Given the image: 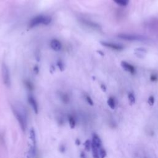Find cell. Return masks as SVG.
<instances>
[{
	"label": "cell",
	"mask_w": 158,
	"mask_h": 158,
	"mask_svg": "<svg viewBox=\"0 0 158 158\" xmlns=\"http://www.w3.org/2000/svg\"><path fill=\"white\" fill-rule=\"evenodd\" d=\"M128 98H129V100L130 104H133L135 103V97L133 93H129Z\"/></svg>",
	"instance_id": "obj_17"
},
{
	"label": "cell",
	"mask_w": 158,
	"mask_h": 158,
	"mask_svg": "<svg viewBox=\"0 0 158 158\" xmlns=\"http://www.w3.org/2000/svg\"><path fill=\"white\" fill-rule=\"evenodd\" d=\"M62 100L63 101V102L66 103H67L69 101V96L67 94H64L62 95Z\"/></svg>",
	"instance_id": "obj_20"
},
{
	"label": "cell",
	"mask_w": 158,
	"mask_h": 158,
	"mask_svg": "<svg viewBox=\"0 0 158 158\" xmlns=\"http://www.w3.org/2000/svg\"><path fill=\"white\" fill-rule=\"evenodd\" d=\"M30 138L32 141V144L36 145V134H35V131L33 128H31L30 130Z\"/></svg>",
	"instance_id": "obj_13"
},
{
	"label": "cell",
	"mask_w": 158,
	"mask_h": 158,
	"mask_svg": "<svg viewBox=\"0 0 158 158\" xmlns=\"http://www.w3.org/2000/svg\"><path fill=\"white\" fill-rule=\"evenodd\" d=\"M59 150H60V151L61 152V153H64L65 151H66V148H65V147H64L63 145L60 146V149H59Z\"/></svg>",
	"instance_id": "obj_25"
},
{
	"label": "cell",
	"mask_w": 158,
	"mask_h": 158,
	"mask_svg": "<svg viewBox=\"0 0 158 158\" xmlns=\"http://www.w3.org/2000/svg\"><path fill=\"white\" fill-rule=\"evenodd\" d=\"M26 86L27 87V88L29 90H33V85L32 84L31 82H29V81H26Z\"/></svg>",
	"instance_id": "obj_21"
},
{
	"label": "cell",
	"mask_w": 158,
	"mask_h": 158,
	"mask_svg": "<svg viewBox=\"0 0 158 158\" xmlns=\"http://www.w3.org/2000/svg\"><path fill=\"white\" fill-rule=\"evenodd\" d=\"M80 158H86V155H85V153L83 151L81 152L80 153Z\"/></svg>",
	"instance_id": "obj_26"
},
{
	"label": "cell",
	"mask_w": 158,
	"mask_h": 158,
	"mask_svg": "<svg viewBox=\"0 0 158 158\" xmlns=\"http://www.w3.org/2000/svg\"><path fill=\"white\" fill-rule=\"evenodd\" d=\"M50 47L55 51H59L62 49V44L57 39H53L50 42Z\"/></svg>",
	"instance_id": "obj_9"
},
{
	"label": "cell",
	"mask_w": 158,
	"mask_h": 158,
	"mask_svg": "<svg viewBox=\"0 0 158 158\" xmlns=\"http://www.w3.org/2000/svg\"><path fill=\"white\" fill-rule=\"evenodd\" d=\"M2 75L3 82L5 85L8 87L11 86V76L9 68L5 63H3L2 66Z\"/></svg>",
	"instance_id": "obj_4"
},
{
	"label": "cell",
	"mask_w": 158,
	"mask_h": 158,
	"mask_svg": "<svg viewBox=\"0 0 158 158\" xmlns=\"http://www.w3.org/2000/svg\"><path fill=\"white\" fill-rule=\"evenodd\" d=\"M100 43L108 48H111L112 50H117V51H120L124 49V46L120 44L115 43H112V42H101Z\"/></svg>",
	"instance_id": "obj_5"
},
{
	"label": "cell",
	"mask_w": 158,
	"mask_h": 158,
	"mask_svg": "<svg viewBox=\"0 0 158 158\" xmlns=\"http://www.w3.org/2000/svg\"><path fill=\"white\" fill-rule=\"evenodd\" d=\"M76 144L80 145V141L79 140V139H77V140H76Z\"/></svg>",
	"instance_id": "obj_27"
},
{
	"label": "cell",
	"mask_w": 158,
	"mask_h": 158,
	"mask_svg": "<svg viewBox=\"0 0 158 158\" xmlns=\"http://www.w3.org/2000/svg\"><path fill=\"white\" fill-rule=\"evenodd\" d=\"M157 76L155 74H152L150 77V79L152 82H156L157 80Z\"/></svg>",
	"instance_id": "obj_24"
},
{
	"label": "cell",
	"mask_w": 158,
	"mask_h": 158,
	"mask_svg": "<svg viewBox=\"0 0 158 158\" xmlns=\"http://www.w3.org/2000/svg\"><path fill=\"white\" fill-rule=\"evenodd\" d=\"M69 125L71 129H74L76 125V120L74 118V117H72V116L69 117Z\"/></svg>",
	"instance_id": "obj_16"
},
{
	"label": "cell",
	"mask_w": 158,
	"mask_h": 158,
	"mask_svg": "<svg viewBox=\"0 0 158 158\" xmlns=\"http://www.w3.org/2000/svg\"><path fill=\"white\" fill-rule=\"evenodd\" d=\"M92 143L96 146V147L98 148V149H100V148H101V144H102V142L101 139L100 138V137L97 135L96 134H93V140H92Z\"/></svg>",
	"instance_id": "obj_11"
},
{
	"label": "cell",
	"mask_w": 158,
	"mask_h": 158,
	"mask_svg": "<svg viewBox=\"0 0 158 158\" xmlns=\"http://www.w3.org/2000/svg\"><path fill=\"white\" fill-rule=\"evenodd\" d=\"M113 1L116 4L122 6H126L129 3V0H113Z\"/></svg>",
	"instance_id": "obj_14"
},
{
	"label": "cell",
	"mask_w": 158,
	"mask_h": 158,
	"mask_svg": "<svg viewBox=\"0 0 158 158\" xmlns=\"http://www.w3.org/2000/svg\"><path fill=\"white\" fill-rule=\"evenodd\" d=\"M36 145L32 144L30 149L29 150L28 153H27L26 158H34L36 156Z\"/></svg>",
	"instance_id": "obj_10"
},
{
	"label": "cell",
	"mask_w": 158,
	"mask_h": 158,
	"mask_svg": "<svg viewBox=\"0 0 158 158\" xmlns=\"http://www.w3.org/2000/svg\"><path fill=\"white\" fill-rule=\"evenodd\" d=\"M14 114L18 120L22 130L25 132L27 127V112L25 107L23 106H17L13 107Z\"/></svg>",
	"instance_id": "obj_1"
},
{
	"label": "cell",
	"mask_w": 158,
	"mask_h": 158,
	"mask_svg": "<svg viewBox=\"0 0 158 158\" xmlns=\"http://www.w3.org/2000/svg\"><path fill=\"white\" fill-rule=\"evenodd\" d=\"M148 104L150 106H153L154 104V96H151L150 98H148Z\"/></svg>",
	"instance_id": "obj_23"
},
{
	"label": "cell",
	"mask_w": 158,
	"mask_h": 158,
	"mask_svg": "<svg viewBox=\"0 0 158 158\" xmlns=\"http://www.w3.org/2000/svg\"><path fill=\"white\" fill-rule=\"evenodd\" d=\"M81 22L85 26H86L91 29H94V30H100L101 29V26L99 25L98 23L96 22H94L93 21L86 20V19H81Z\"/></svg>",
	"instance_id": "obj_6"
},
{
	"label": "cell",
	"mask_w": 158,
	"mask_h": 158,
	"mask_svg": "<svg viewBox=\"0 0 158 158\" xmlns=\"http://www.w3.org/2000/svg\"><path fill=\"white\" fill-rule=\"evenodd\" d=\"M28 101H29V104L33 108L35 113L37 114L39 113V106H38L37 102H36L34 97L32 95H29L28 96Z\"/></svg>",
	"instance_id": "obj_8"
},
{
	"label": "cell",
	"mask_w": 158,
	"mask_h": 158,
	"mask_svg": "<svg viewBox=\"0 0 158 158\" xmlns=\"http://www.w3.org/2000/svg\"><path fill=\"white\" fill-rule=\"evenodd\" d=\"M107 104L108 106L110 107L112 109H115L116 107V103L114 99L113 98V97H110L108 100H107Z\"/></svg>",
	"instance_id": "obj_15"
},
{
	"label": "cell",
	"mask_w": 158,
	"mask_h": 158,
	"mask_svg": "<svg viewBox=\"0 0 158 158\" xmlns=\"http://www.w3.org/2000/svg\"><path fill=\"white\" fill-rule=\"evenodd\" d=\"M101 88H102V89H103V90L104 91H106V88L105 87L104 85H101Z\"/></svg>",
	"instance_id": "obj_28"
},
{
	"label": "cell",
	"mask_w": 158,
	"mask_h": 158,
	"mask_svg": "<svg viewBox=\"0 0 158 158\" xmlns=\"http://www.w3.org/2000/svg\"><path fill=\"white\" fill-rule=\"evenodd\" d=\"M52 19L50 16H45V15H39L34 17L29 22V27L30 28H33L40 25L47 26L51 22Z\"/></svg>",
	"instance_id": "obj_2"
},
{
	"label": "cell",
	"mask_w": 158,
	"mask_h": 158,
	"mask_svg": "<svg viewBox=\"0 0 158 158\" xmlns=\"http://www.w3.org/2000/svg\"><path fill=\"white\" fill-rule=\"evenodd\" d=\"M118 37L127 41H137L143 42L147 40V37L144 36L136 35V34H128V33H120L118 35Z\"/></svg>",
	"instance_id": "obj_3"
},
{
	"label": "cell",
	"mask_w": 158,
	"mask_h": 158,
	"mask_svg": "<svg viewBox=\"0 0 158 158\" xmlns=\"http://www.w3.org/2000/svg\"><path fill=\"white\" fill-rule=\"evenodd\" d=\"M84 147H85V150L87 151H90V150L91 149V141L89 140H87L84 143Z\"/></svg>",
	"instance_id": "obj_18"
},
{
	"label": "cell",
	"mask_w": 158,
	"mask_h": 158,
	"mask_svg": "<svg viewBox=\"0 0 158 158\" xmlns=\"http://www.w3.org/2000/svg\"><path fill=\"white\" fill-rule=\"evenodd\" d=\"M91 150L93 153V156L94 158H100L99 155V149L94 146L91 142Z\"/></svg>",
	"instance_id": "obj_12"
},
{
	"label": "cell",
	"mask_w": 158,
	"mask_h": 158,
	"mask_svg": "<svg viewBox=\"0 0 158 158\" xmlns=\"http://www.w3.org/2000/svg\"><path fill=\"white\" fill-rule=\"evenodd\" d=\"M99 155H100V158H105L107 155L106 151L102 147L99 149Z\"/></svg>",
	"instance_id": "obj_19"
},
{
	"label": "cell",
	"mask_w": 158,
	"mask_h": 158,
	"mask_svg": "<svg viewBox=\"0 0 158 158\" xmlns=\"http://www.w3.org/2000/svg\"><path fill=\"white\" fill-rule=\"evenodd\" d=\"M121 66L122 68L126 70L127 72L130 73L132 74H134L136 72V70L135 67L132 66L131 64L126 62V61H122L121 62Z\"/></svg>",
	"instance_id": "obj_7"
},
{
	"label": "cell",
	"mask_w": 158,
	"mask_h": 158,
	"mask_svg": "<svg viewBox=\"0 0 158 158\" xmlns=\"http://www.w3.org/2000/svg\"><path fill=\"white\" fill-rule=\"evenodd\" d=\"M85 98H86V100H87V103L90 104V105H91V106H93V100H92V99L90 98V97L89 96H88V95H86L85 96Z\"/></svg>",
	"instance_id": "obj_22"
}]
</instances>
